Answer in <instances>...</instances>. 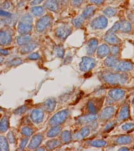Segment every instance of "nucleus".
I'll return each mask as SVG.
<instances>
[{
  "label": "nucleus",
  "instance_id": "1",
  "mask_svg": "<svg viewBox=\"0 0 134 151\" xmlns=\"http://www.w3.org/2000/svg\"><path fill=\"white\" fill-rule=\"evenodd\" d=\"M104 80L110 84H122L127 81V76L124 74H113L110 73L103 76Z\"/></svg>",
  "mask_w": 134,
  "mask_h": 151
},
{
  "label": "nucleus",
  "instance_id": "2",
  "mask_svg": "<svg viewBox=\"0 0 134 151\" xmlns=\"http://www.w3.org/2000/svg\"><path fill=\"white\" fill-rule=\"evenodd\" d=\"M103 99L94 98L88 102V109L92 114H96L102 108L103 104Z\"/></svg>",
  "mask_w": 134,
  "mask_h": 151
},
{
  "label": "nucleus",
  "instance_id": "3",
  "mask_svg": "<svg viewBox=\"0 0 134 151\" xmlns=\"http://www.w3.org/2000/svg\"><path fill=\"white\" fill-rule=\"evenodd\" d=\"M68 116V111L66 110H62L55 114L50 122V125L52 127H55L65 122Z\"/></svg>",
  "mask_w": 134,
  "mask_h": 151
},
{
  "label": "nucleus",
  "instance_id": "4",
  "mask_svg": "<svg viewBox=\"0 0 134 151\" xmlns=\"http://www.w3.org/2000/svg\"><path fill=\"white\" fill-rule=\"evenodd\" d=\"M107 24L108 21L107 18L103 16H100L91 22V26L94 29H104L107 27Z\"/></svg>",
  "mask_w": 134,
  "mask_h": 151
},
{
  "label": "nucleus",
  "instance_id": "5",
  "mask_svg": "<svg viewBox=\"0 0 134 151\" xmlns=\"http://www.w3.org/2000/svg\"><path fill=\"white\" fill-rule=\"evenodd\" d=\"M95 65V61L93 59L89 57H83L82 62L80 64V68L82 71L87 72L92 69Z\"/></svg>",
  "mask_w": 134,
  "mask_h": 151
},
{
  "label": "nucleus",
  "instance_id": "6",
  "mask_svg": "<svg viewBox=\"0 0 134 151\" xmlns=\"http://www.w3.org/2000/svg\"><path fill=\"white\" fill-rule=\"evenodd\" d=\"M105 41L110 45H116L120 42V40L115 34V33L107 31L104 37Z\"/></svg>",
  "mask_w": 134,
  "mask_h": 151
},
{
  "label": "nucleus",
  "instance_id": "7",
  "mask_svg": "<svg viewBox=\"0 0 134 151\" xmlns=\"http://www.w3.org/2000/svg\"><path fill=\"white\" fill-rule=\"evenodd\" d=\"M98 42L96 38H92L88 42L87 52L89 55H92L98 47Z\"/></svg>",
  "mask_w": 134,
  "mask_h": 151
},
{
  "label": "nucleus",
  "instance_id": "8",
  "mask_svg": "<svg viewBox=\"0 0 134 151\" xmlns=\"http://www.w3.org/2000/svg\"><path fill=\"white\" fill-rule=\"evenodd\" d=\"M71 32V29L69 26H63L59 28L57 31V36L61 39H65Z\"/></svg>",
  "mask_w": 134,
  "mask_h": 151
},
{
  "label": "nucleus",
  "instance_id": "9",
  "mask_svg": "<svg viewBox=\"0 0 134 151\" xmlns=\"http://www.w3.org/2000/svg\"><path fill=\"white\" fill-rule=\"evenodd\" d=\"M108 94L112 98L116 100H118L122 99L124 97L125 94V92L122 90L115 89L110 91Z\"/></svg>",
  "mask_w": 134,
  "mask_h": 151
},
{
  "label": "nucleus",
  "instance_id": "10",
  "mask_svg": "<svg viewBox=\"0 0 134 151\" xmlns=\"http://www.w3.org/2000/svg\"><path fill=\"white\" fill-rule=\"evenodd\" d=\"M44 114L43 111L40 109L35 110L31 114V117L33 122L40 123L43 119Z\"/></svg>",
  "mask_w": 134,
  "mask_h": 151
},
{
  "label": "nucleus",
  "instance_id": "11",
  "mask_svg": "<svg viewBox=\"0 0 134 151\" xmlns=\"http://www.w3.org/2000/svg\"><path fill=\"white\" fill-rule=\"evenodd\" d=\"M115 113V109L112 107H107L102 111L100 116L103 119H108L112 117Z\"/></svg>",
  "mask_w": 134,
  "mask_h": 151
},
{
  "label": "nucleus",
  "instance_id": "12",
  "mask_svg": "<svg viewBox=\"0 0 134 151\" xmlns=\"http://www.w3.org/2000/svg\"><path fill=\"white\" fill-rule=\"evenodd\" d=\"M110 51V47L107 45H102L98 47L97 50V55L100 58L106 57Z\"/></svg>",
  "mask_w": 134,
  "mask_h": 151
},
{
  "label": "nucleus",
  "instance_id": "13",
  "mask_svg": "<svg viewBox=\"0 0 134 151\" xmlns=\"http://www.w3.org/2000/svg\"><path fill=\"white\" fill-rule=\"evenodd\" d=\"M96 10V7L94 6H88L84 10L82 16L85 19H88L94 15Z\"/></svg>",
  "mask_w": 134,
  "mask_h": 151
},
{
  "label": "nucleus",
  "instance_id": "14",
  "mask_svg": "<svg viewBox=\"0 0 134 151\" xmlns=\"http://www.w3.org/2000/svg\"><path fill=\"white\" fill-rule=\"evenodd\" d=\"M133 68L132 64L129 62H122L119 64L117 67V70L118 71H127L131 70Z\"/></svg>",
  "mask_w": 134,
  "mask_h": 151
},
{
  "label": "nucleus",
  "instance_id": "15",
  "mask_svg": "<svg viewBox=\"0 0 134 151\" xmlns=\"http://www.w3.org/2000/svg\"><path fill=\"white\" fill-rule=\"evenodd\" d=\"M56 106V102L54 100L50 99L43 103V107L45 110L48 112H52L54 110Z\"/></svg>",
  "mask_w": 134,
  "mask_h": 151
},
{
  "label": "nucleus",
  "instance_id": "16",
  "mask_svg": "<svg viewBox=\"0 0 134 151\" xmlns=\"http://www.w3.org/2000/svg\"><path fill=\"white\" fill-rule=\"evenodd\" d=\"M42 141H43L42 136L40 135L35 136L31 139V142L29 145V148L30 149H35L37 148L41 143Z\"/></svg>",
  "mask_w": 134,
  "mask_h": 151
},
{
  "label": "nucleus",
  "instance_id": "17",
  "mask_svg": "<svg viewBox=\"0 0 134 151\" xmlns=\"http://www.w3.org/2000/svg\"><path fill=\"white\" fill-rule=\"evenodd\" d=\"M121 31L125 33H128L132 30V26L130 23L127 20H122L120 22V29Z\"/></svg>",
  "mask_w": 134,
  "mask_h": 151
},
{
  "label": "nucleus",
  "instance_id": "18",
  "mask_svg": "<svg viewBox=\"0 0 134 151\" xmlns=\"http://www.w3.org/2000/svg\"><path fill=\"white\" fill-rule=\"evenodd\" d=\"M96 119H97L96 115L94 114H89V115L80 117L78 119V122L81 124H85V123L90 122L93 120H95Z\"/></svg>",
  "mask_w": 134,
  "mask_h": 151
},
{
  "label": "nucleus",
  "instance_id": "19",
  "mask_svg": "<svg viewBox=\"0 0 134 151\" xmlns=\"http://www.w3.org/2000/svg\"><path fill=\"white\" fill-rule=\"evenodd\" d=\"M129 115L130 114H129V107L127 106L122 107L120 110V115H119V118L120 120H125L128 119Z\"/></svg>",
  "mask_w": 134,
  "mask_h": 151
},
{
  "label": "nucleus",
  "instance_id": "20",
  "mask_svg": "<svg viewBox=\"0 0 134 151\" xmlns=\"http://www.w3.org/2000/svg\"><path fill=\"white\" fill-rule=\"evenodd\" d=\"M118 63V59L115 57H110L107 58L104 61L105 65L108 67L115 66Z\"/></svg>",
  "mask_w": 134,
  "mask_h": 151
},
{
  "label": "nucleus",
  "instance_id": "21",
  "mask_svg": "<svg viewBox=\"0 0 134 151\" xmlns=\"http://www.w3.org/2000/svg\"><path fill=\"white\" fill-rule=\"evenodd\" d=\"M89 134V129L88 127H83L79 131V132H77V134H76V137L79 139H81L87 137Z\"/></svg>",
  "mask_w": 134,
  "mask_h": 151
},
{
  "label": "nucleus",
  "instance_id": "22",
  "mask_svg": "<svg viewBox=\"0 0 134 151\" xmlns=\"http://www.w3.org/2000/svg\"><path fill=\"white\" fill-rule=\"evenodd\" d=\"M132 139L131 137L123 136L119 137L117 140V142L119 144H128L132 142Z\"/></svg>",
  "mask_w": 134,
  "mask_h": 151
},
{
  "label": "nucleus",
  "instance_id": "23",
  "mask_svg": "<svg viewBox=\"0 0 134 151\" xmlns=\"http://www.w3.org/2000/svg\"><path fill=\"white\" fill-rule=\"evenodd\" d=\"M8 127V119L7 116H5L0 122V131L5 132Z\"/></svg>",
  "mask_w": 134,
  "mask_h": 151
},
{
  "label": "nucleus",
  "instance_id": "24",
  "mask_svg": "<svg viewBox=\"0 0 134 151\" xmlns=\"http://www.w3.org/2000/svg\"><path fill=\"white\" fill-rule=\"evenodd\" d=\"M85 18L81 15L79 16L74 19L73 23L75 27L77 28L81 27L84 24L85 21Z\"/></svg>",
  "mask_w": 134,
  "mask_h": 151
},
{
  "label": "nucleus",
  "instance_id": "25",
  "mask_svg": "<svg viewBox=\"0 0 134 151\" xmlns=\"http://www.w3.org/2000/svg\"><path fill=\"white\" fill-rule=\"evenodd\" d=\"M117 9L112 8V7H108L103 11V13L105 14V16L108 17H112L115 15L117 14Z\"/></svg>",
  "mask_w": 134,
  "mask_h": 151
},
{
  "label": "nucleus",
  "instance_id": "26",
  "mask_svg": "<svg viewBox=\"0 0 134 151\" xmlns=\"http://www.w3.org/2000/svg\"><path fill=\"white\" fill-rule=\"evenodd\" d=\"M0 149L2 151L8 150V146L7 140L3 137H0Z\"/></svg>",
  "mask_w": 134,
  "mask_h": 151
},
{
  "label": "nucleus",
  "instance_id": "27",
  "mask_svg": "<svg viewBox=\"0 0 134 151\" xmlns=\"http://www.w3.org/2000/svg\"><path fill=\"white\" fill-rule=\"evenodd\" d=\"M61 138H62V141L64 142H70L72 138L71 132L69 131H65L62 133Z\"/></svg>",
  "mask_w": 134,
  "mask_h": 151
},
{
  "label": "nucleus",
  "instance_id": "28",
  "mask_svg": "<svg viewBox=\"0 0 134 151\" xmlns=\"http://www.w3.org/2000/svg\"><path fill=\"white\" fill-rule=\"evenodd\" d=\"M61 129L60 127H55L52 129L48 133V136L49 137H54L57 136L60 132Z\"/></svg>",
  "mask_w": 134,
  "mask_h": 151
},
{
  "label": "nucleus",
  "instance_id": "29",
  "mask_svg": "<svg viewBox=\"0 0 134 151\" xmlns=\"http://www.w3.org/2000/svg\"><path fill=\"white\" fill-rule=\"evenodd\" d=\"M61 144V142L57 139H53L47 142V147L50 149L55 148Z\"/></svg>",
  "mask_w": 134,
  "mask_h": 151
},
{
  "label": "nucleus",
  "instance_id": "30",
  "mask_svg": "<svg viewBox=\"0 0 134 151\" xmlns=\"http://www.w3.org/2000/svg\"><path fill=\"white\" fill-rule=\"evenodd\" d=\"M91 146L95 147H102L107 145V142L103 140H96L91 142Z\"/></svg>",
  "mask_w": 134,
  "mask_h": 151
},
{
  "label": "nucleus",
  "instance_id": "31",
  "mask_svg": "<svg viewBox=\"0 0 134 151\" xmlns=\"http://www.w3.org/2000/svg\"><path fill=\"white\" fill-rule=\"evenodd\" d=\"M120 29V23L119 22H117L115 23V24H114V26L112 27L111 29L109 30L110 32H111L115 33V32L118 31Z\"/></svg>",
  "mask_w": 134,
  "mask_h": 151
},
{
  "label": "nucleus",
  "instance_id": "32",
  "mask_svg": "<svg viewBox=\"0 0 134 151\" xmlns=\"http://www.w3.org/2000/svg\"><path fill=\"white\" fill-rule=\"evenodd\" d=\"M22 132L25 136L29 137V136H31V134H32V131L31 129H29L28 127H25L22 129Z\"/></svg>",
  "mask_w": 134,
  "mask_h": 151
},
{
  "label": "nucleus",
  "instance_id": "33",
  "mask_svg": "<svg viewBox=\"0 0 134 151\" xmlns=\"http://www.w3.org/2000/svg\"><path fill=\"white\" fill-rule=\"evenodd\" d=\"M27 110V107L26 106H22L20 107V108H18L15 111V113L17 114H19V115H21L23 113H24L26 111V110Z\"/></svg>",
  "mask_w": 134,
  "mask_h": 151
},
{
  "label": "nucleus",
  "instance_id": "34",
  "mask_svg": "<svg viewBox=\"0 0 134 151\" xmlns=\"http://www.w3.org/2000/svg\"><path fill=\"white\" fill-rule=\"evenodd\" d=\"M56 53L58 57L62 58L64 56V50L62 47H58L56 48Z\"/></svg>",
  "mask_w": 134,
  "mask_h": 151
},
{
  "label": "nucleus",
  "instance_id": "35",
  "mask_svg": "<svg viewBox=\"0 0 134 151\" xmlns=\"http://www.w3.org/2000/svg\"><path fill=\"white\" fill-rule=\"evenodd\" d=\"M84 0H72V4L74 7H78L82 4Z\"/></svg>",
  "mask_w": 134,
  "mask_h": 151
},
{
  "label": "nucleus",
  "instance_id": "36",
  "mask_svg": "<svg viewBox=\"0 0 134 151\" xmlns=\"http://www.w3.org/2000/svg\"><path fill=\"white\" fill-rule=\"evenodd\" d=\"M134 124L132 123H129L127 124L123 125L122 128L124 131H129L130 129H131L132 127H134Z\"/></svg>",
  "mask_w": 134,
  "mask_h": 151
},
{
  "label": "nucleus",
  "instance_id": "37",
  "mask_svg": "<svg viewBox=\"0 0 134 151\" xmlns=\"http://www.w3.org/2000/svg\"><path fill=\"white\" fill-rule=\"evenodd\" d=\"M119 51H120V49L118 46L115 45L114 46L112 47L111 52L113 55H117L119 53Z\"/></svg>",
  "mask_w": 134,
  "mask_h": 151
},
{
  "label": "nucleus",
  "instance_id": "38",
  "mask_svg": "<svg viewBox=\"0 0 134 151\" xmlns=\"http://www.w3.org/2000/svg\"><path fill=\"white\" fill-rule=\"evenodd\" d=\"M7 137H8V139H9V142L11 143H13L15 142V137L12 132H9L8 134L7 135Z\"/></svg>",
  "mask_w": 134,
  "mask_h": 151
},
{
  "label": "nucleus",
  "instance_id": "39",
  "mask_svg": "<svg viewBox=\"0 0 134 151\" xmlns=\"http://www.w3.org/2000/svg\"><path fill=\"white\" fill-rule=\"evenodd\" d=\"M105 0H89L90 3L92 4H94L96 5H101L104 2Z\"/></svg>",
  "mask_w": 134,
  "mask_h": 151
},
{
  "label": "nucleus",
  "instance_id": "40",
  "mask_svg": "<svg viewBox=\"0 0 134 151\" xmlns=\"http://www.w3.org/2000/svg\"><path fill=\"white\" fill-rule=\"evenodd\" d=\"M114 127L115 126H114V124L110 123V124H108V125H107V127H105V129H104V131L109 132L112 131V129H114Z\"/></svg>",
  "mask_w": 134,
  "mask_h": 151
},
{
  "label": "nucleus",
  "instance_id": "41",
  "mask_svg": "<svg viewBox=\"0 0 134 151\" xmlns=\"http://www.w3.org/2000/svg\"><path fill=\"white\" fill-rule=\"evenodd\" d=\"M29 58L31 60H37L40 58V55L37 53H33L29 56Z\"/></svg>",
  "mask_w": 134,
  "mask_h": 151
},
{
  "label": "nucleus",
  "instance_id": "42",
  "mask_svg": "<svg viewBox=\"0 0 134 151\" xmlns=\"http://www.w3.org/2000/svg\"><path fill=\"white\" fill-rule=\"evenodd\" d=\"M27 139H23L20 144L21 149L22 150V149H23V148H24V147L25 146L26 144H27Z\"/></svg>",
  "mask_w": 134,
  "mask_h": 151
},
{
  "label": "nucleus",
  "instance_id": "43",
  "mask_svg": "<svg viewBox=\"0 0 134 151\" xmlns=\"http://www.w3.org/2000/svg\"><path fill=\"white\" fill-rule=\"evenodd\" d=\"M21 63H22V62H21V60H13V62H12V65H18V64H20Z\"/></svg>",
  "mask_w": 134,
  "mask_h": 151
},
{
  "label": "nucleus",
  "instance_id": "44",
  "mask_svg": "<svg viewBox=\"0 0 134 151\" xmlns=\"http://www.w3.org/2000/svg\"><path fill=\"white\" fill-rule=\"evenodd\" d=\"M129 149L126 148V147H122V148H120V149L119 150V151H129Z\"/></svg>",
  "mask_w": 134,
  "mask_h": 151
},
{
  "label": "nucleus",
  "instance_id": "45",
  "mask_svg": "<svg viewBox=\"0 0 134 151\" xmlns=\"http://www.w3.org/2000/svg\"><path fill=\"white\" fill-rule=\"evenodd\" d=\"M0 52L2 53V54H3V55H7L8 54V52L7 51H5V50H0Z\"/></svg>",
  "mask_w": 134,
  "mask_h": 151
},
{
  "label": "nucleus",
  "instance_id": "46",
  "mask_svg": "<svg viewBox=\"0 0 134 151\" xmlns=\"http://www.w3.org/2000/svg\"><path fill=\"white\" fill-rule=\"evenodd\" d=\"M3 58H2V57H0V63H1L3 62Z\"/></svg>",
  "mask_w": 134,
  "mask_h": 151
},
{
  "label": "nucleus",
  "instance_id": "47",
  "mask_svg": "<svg viewBox=\"0 0 134 151\" xmlns=\"http://www.w3.org/2000/svg\"><path fill=\"white\" fill-rule=\"evenodd\" d=\"M133 106H134V99H133Z\"/></svg>",
  "mask_w": 134,
  "mask_h": 151
},
{
  "label": "nucleus",
  "instance_id": "48",
  "mask_svg": "<svg viewBox=\"0 0 134 151\" xmlns=\"http://www.w3.org/2000/svg\"><path fill=\"white\" fill-rule=\"evenodd\" d=\"M1 114H0V117H1Z\"/></svg>",
  "mask_w": 134,
  "mask_h": 151
}]
</instances>
